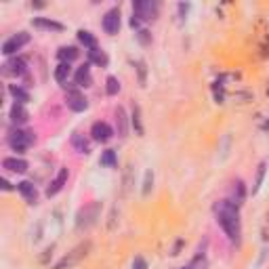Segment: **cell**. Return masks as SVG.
I'll list each match as a JSON object with an SVG mask.
<instances>
[{
	"label": "cell",
	"mask_w": 269,
	"mask_h": 269,
	"mask_svg": "<svg viewBox=\"0 0 269 269\" xmlns=\"http://www.w3.org/2000/svg\"><path fill=\"white\" fill-rule=\"evenodd\" d=\"M215 217L217 223L221 225V229L225 231V236L229 238V242L240 244V240H242V223H240L238 204H233L231 200H219L215 204Z\"/></svg>",
	"instance_id": "1"
},
{
	"label": "cell",
	"mask_w": 269,
	"mask_h": 269,
	"mask_svg": "<svg viewBox=\"0 0 269 269\" xmlns=\"http://www.w3.org/2000/svg\"><path fill=\"white\" fill-rule=\"evenodd\" d=\"M158 9L160 4L154 2V0H137L133 2V17H131V25L141 30V23L143 21H152L158 15Z\"/></svg>",
	"instance_id": "2"
},
{
	"label": "cell",
	"mask_w": 269,
	"mask_h": 269,
	"mask_svg": "<svg viewBox=\"0 0 269 269\" xmlns=\"http://www.w3.org/2000/svg\"><path fill=\"white\" fill-rule=\"evenodd\" d=\"M34 141H36V134H34V131L15 129L9 134V145H11V150L17 152V154H23L27 147L34 143Z\"/></svg>",
	"instance_id": "3"
},
{
	"label": "cell",
	"mask_w": 269,
	"mask_h": 269,
	"mask_svg": "<svg viewBox=\"0 0 269 269\" xmlns=\"http://www.w3.org/2000/svg\"><path fill=\"white\" fill-rule=\"evenodd\" d=\"M99 212H101V204L99 202H90V204H87L84 208H80V212H78V217H76V225L78 227H90L97 219H99Z\"/></svg>",
	"instance_id": "4"
},
{
	"label": "cell",
	"mask_w": 269,
	"mask_h": 269,
	"mask_svg": "<svg viewBox=\"0 0 269 269\" xmlns=\"http://www.w3.org/2000/svg\"><path fill=\"white\" fill-rule=\"evenodd\" d=\"M27 42H30V34L27 32H17L15 36H11L9 40H4L2 45V55H15L17 51H21Z\"/></svg>",
	"instance_id": "5"
},
{
	"label": "cell",
	"mask_w": 269,
	"mask_h": 269,
	"mask_svg": "<svg viewBox=\"0 0 269 269\" xmlns=\"http://www.w3.org/2000/svg\"><path fill=\"white\" fill-rule=\"evenodd\" d=\"M101 25L105 34H110V36H116L120 32V25H122V21H120V9H110L108 13L103 15L101 19Z\"/></svg>",
	"instance_id": "6"
},
{
	"label": "cell",
	"mask_w": 269,
	"mask_h": 269,
	"mask_svg": "<svg viewBox=\"0 0 269 269\" xmlns=\"http://www.w3.org/2000/svg\"><path fill=\"white\" fill-rule=\"evenodd\" d=\"M66 105L72 112H84L89 108V99L84 97L78 89H69L66 93Z\"/></svg>",
	"instance_id": "7"
},
{
	"label": "cell",
	"mask_w": 269,
	"mask_h": 269,
	"mask_svg": "<svg viewBox=\"0 0 269 269\" xmlns=\"http://www.w3.org/2000/svg\"><path fill=\"white\" fill-rule=\"evenodd\" d=\"M90 137H93V141H99V143H108V141L114 137V129L108 124V122H95L93 126H90Z\"/></svg>",
	"instance_id": "8"
},
{
	"label": "cell",
	"mask_w": 269,
	"mask_h": 269,
	"mask_svg": "<svg viewBox=\"0 0 269 269\" xmlns=\"http://www.w3.org/2000/svg\"><path fill=\"white\" fill-rule=\"evenodd\" d=\"M27 72V66H25V59L23 57H15V59H9L2 66V74L4 76H23Z\"/></svg>",
	"instance_id": "9"
},
{
	"label": "cell",
	"mask_w": 269,
	"mask_h": 269,
	"mask_svg": "<svg viewBox=\"0 0 269 269\" xmlns=\"http://www.w3.org/2000/svg\"><path fill=\"white\" fill-rule=\"evenodd\" d=\"M74 84H76V89H87V87L93 84V74H90V66H89V63H84L82 67L76 69Z\"/></svg>",
	"instance_id": "10"
},
{
	"label": "cell",
	"mask_w": 269,
	"mask_h": 269,
	"mask_svg": "<svg viewBox=\"0 0 269 269\" xmlns=\"http://www.w3.org/2000/svg\"><path fill=\"white\" fill-rule=\"evenodd\" d=\"M67 177H69V173H67V168H61V171L57 173V177L51 181V185L46 187V196L48 198H53V196H57L63 187H66V183H67Z\"/></svg>",
	"instance_id": "11"
},
{
	"label": "cell",
	"mask_w": 269,
	"mask_h": 269,
	"mask_svg": "<svg viewBox=\"0 0 269 269\" xmlns=\"http://www.w3.org/2000/svg\"><path fill=\"white\" fill-rule=\"evenodd\" d=\"M17 192L23 196V200H25L27 204H36V202H38V189H36V185H34V183H30V181L17 183Z\"/></svg>",
	"instance_id": "12"
},
{
	"label": "cell",
	"mask_w": 269,
	"mask_h": 269,
	"mask_svg": "<svg viewBox=\"0 0 269 269\" xmlns=\"http://www.w3.org/2000/svg\"><path fill=\"white\" fill-rule=\"evenodd\" d=\"M2 168L4 171H9V173H17V175H23L27 173V162L23 158H4L2 160Z\"/></svg>",
	"instance_id": "13"
},
{
	"label": "cell",
	"mask_w": 269,
	"mask_h": 269,
	"mask_svg": "<svg viewBox=\"0 0 269 269\" xmlns=\"http://www.w3.org/2000/svg\"><path fill=\"white\" fill-rule=\"evenodd\" d=\"M32 23H34V27H38V30H46V32H61L63 30V25L59 23V21L48 19V17H34Z\"/></svg>",
	"instance_id": "14"
},
{
	"label": "cell",
	"mask_w": 269,
	"mask_h": 269,
	"mask_svg": "<svg viewBox=\"0 0 269 269\" xmlns=\"http://www.w3.org/2000/svg\"><path fill=\"white\" fill-rule=\"evenodd\" d=\"M9 118H11V122L13 124H25L27 122V118H30V114H27V110H25V105H21V103H13V108L9 112Z\"/></svg>",
	"instance_id": "15"
},
{
	"label": "cell",
	"mask_w": 269,
	"mask_h": 269,
	"mask_svg": "<svg viewBox=\"0 0 269 269\" xmlns=\"http://www.w3.org/2000/svg\"><path fill=\"white\" fill-rule=\"evenodd\" d=\"M114 116H116V131H118V134H120V137H126V134H129V116H126L124 108H120V105H118Z\"/></svg>",
	"instance_id": "16"
},
{
	"label": "cell",
	"mask_w": 269,
	"mask_h": 269,
	"mask_svg": "<svg viewBox=\"0 0 269 269\" xmlns=\"http://www.w3.org/2000/svg\"><path fill=\"white\" fill-rule=\"evenodd\" d=\"M69 76H72V63H59V66L55 67V80L63 84V87L67 84Z\"/></svg>",
	"instance_id": "17"
},
{
	"label": "cell",
	"mask_w": 269,
	"mask_h": 269,
	"mask_svg": "<svg viewBox=\"0 0 269 269\" xmlns=\"http://www.w3.org/2000/svg\"><path fill=\"white\" fill-rule=\"evenodd\" d=\"M57 57L61 59V63H72L80 57V51L76 46H61L57 51Z\"/></svg>",
	"instance_id": "18"
},
{
	"label": "cell",
	"mask_w": 269,
	"mask_h": 269,
	"mask_svg": "<svg viewBox=\"0 0 269 269\" xmlns=\"http://www.w3.org/2000/svg\"><path fill=\"white\" fill-rule=\"evenodd\" d=\"M87 55H89V61L90 63H95V66H101V67H105L110 63V59H108V55H105V51H101V48H90V51H87Z\"/></svg>",
	"instance_id": "19"
},
{
	"label": "cell",
	"mask_w": 269,
	"mask_h": 269,
	"mask_svg": "<svg viewBox=\"0 0 269 269\" xmlns=\"http://www.w3.org/2000/svg\"><path fill=\"white\" fill-rule=\"evenodd\" d=\"M9 93H11L13 99H15V103L25 105L27 101H30V93H27L23 87H19V84H11V87H9Z\"/></svg>",
	"instance_id": "20"
},
{
	"label": "cell",
	"mask_w": 269,
	"mask_h": 269,
	"mask_svg": "<svg viewBox=\"0 0 269 269\" xmlns=\"http://www.w3.org/2000/svg\"><path fill=\"white\" fill-rule=\"evenodd\" d=\"M72 145H74V150L80 152V154H89L90 152V143H89V139L84 137L82 133H74L72 134Z\"/></svg>",
	"instance_id": "21"
},
{
	"label": "cell",
	"mask_w": 269,
	"mask_h": 269,
	"mask_svg": "<svg viewBox=\"0 0 269 269\" xmlns=\"http://www.w3.org/2000/svg\"><path fill=\"white\" fill-rule=\"evenodd\" d=\"M78 40H80V45L87 48V51H90V48H97V36L93 32L89 30H80L78 32Z\"/></svg>",
	"instance_id": "22"
},
{
	"label": "cell",
	"mask_w": 269,
	"mask_h": 269,
	"mask_svg": "<svg viewBox=\"0 0 269 269\" xmlns=\"http://www.w3.org/2000/svg\"><path fill=\"white\" fill-rule=\"evenodd\" d=\"M82 250H87V246H80V248H76V250H74V254H72V257H66V259H63V261H61V263H57V267H55V269H63V267H66V265H67V267H69V265H74V263H76V261H78V259H80V257H82V254H84Z\"/></svg>",
	"instance_id": "23"
},
{
	"label": "cell",
	"mask_w": 269,
	"mask_h": 269,
	"mask_svg": "<svg viewBox=\"0 0 269 269\" xmlns=\"http://www.w3.org/2000/svg\"><path fill=\"white\" fill-rule=\"evenodd\" d=\"M99 162H101V166H108V168H116L118 160H116V154L114 150H105L101 154V158H99Z\"/></svg>",
	"instance_id": "24"
},
{
	"label": "cell",
	"mask_w": 269,
	"mask_h": 269,
	"mask_svg": "<svg viewBox=\"0 0 269 269\" xmlns=\"http://www.w3.org/2000/svg\"><path fill=\"white\" fill-rule=\"evenodd\" d=\"M105 93H108L110 97H114L120 93V80L116 76H110L108 80H105Z\"/></svg>",
	"instance_id": "25"
},
{
	"label": "cell",
	"mask_w": 269,
	"mask_h": 269,
	"mask_svg": "<svg viewBox=\"0 0 269 269\" xmlns=\"http://www.w3.org/2000/svg\"><path fill=\"white\" fill-rule=\"evenodd\" d=\"M265 168H267V164H265V162H261L259 173H257V181H254V187H252V194H257L261 189V183H263V177H265Z\"/></svg>",
	"instance_id": "26"
},
{
	"label": "cell",
	"mask_w": 269,
	"mask_h": 269,
	"mask_svg": "<svg viewBox=\"0 0 269 269\" xmlns=\"http://www.w3.org/2000/svg\"><path fill=\"white\" fill-rule=\"evenodd\" d=\"M133 126H134V131H137V134L143 133V126H141V118H139V108H137V105L133 108Z\"/></svg>",
	"instance_id": "27"
},
{
	"label": "cell",
	"mask_w": 269,
	"mask_h": 269,
	"mask_svg": "<svg viewBox=\"0 0 269 269\" xmlns=\"http://www.w3.org/2000/svg\"><path fill=\"white\" fill-rule=\"evenodd\" d=\"M152 183H154V173H152V171H147V173H145V181H143V196L150 194Z\"/></svg>",
	"instance_id": "28"
},
{
	"label": "cell",
	"mask_w": 269,
	"mask_h": 269,
	"mask_svg": "<svg viewBox=\"0 0 269 269\" xmlns=\"http://www.w3.org/2000/svg\"><path fill=\"white\" fill-rule=\"evenodd\" d=\"M137 38L141 40V45H150V42H152V34L147 32V30H143V27H141V30L137 32Z\"/></svg>",
	"instance_id": "29"
},
{
	"label": "cell",
	"mask_w": 269,
	"mask_h": 269,
	"mask_svg": "<svg viewBox=\"0 0 269 269\" xmlns=\"http://www.w3.org/2000/svg\"><path fill=\"white\" fill-rule=\"evenodd\" d=\"M137 67H139V80H141V84H143L145 82V66H143V61H139Z\"/></svg>",
	"instance_id": "30"
},
{
	"label": "cell",
	"mask_w": 269,
	"mask_h": 269,
	"mask_svg": "<svg viewBox=\"0 0 269 269\" xmlns=\"http://www.w3.org/2000/svg\"><path fill=\"white\" fill-rule=\"evenodd\" d=\"M147 265H145V261L141 259V257H137L134 259V263H133V269H145Z\"/></svg>",
	"instance_id": "31"
},
{
	"label": "cell",
	"mask_w": 269,
	"mask_h": 269,
	"mask_svg": "<svg viewBox=\"0 0 269 269\" xmlns=\"http://www.w3.org/2000/svg\"><path fill=\"white\" fill-rule=\"evenodd\" d=\"M194 265H196V263H192V265H187V267H181V269H194Z\"/></svg>",
	"instance_id": "32"
}]
</instances>
